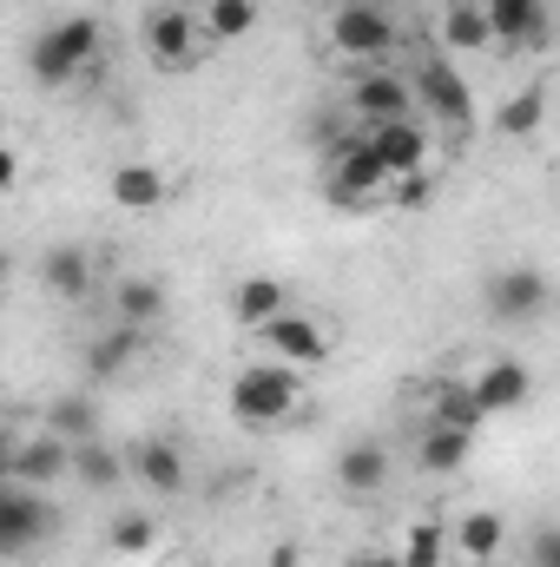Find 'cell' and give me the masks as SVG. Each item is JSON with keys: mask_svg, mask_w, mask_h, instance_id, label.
I'll list each match as a JSON object with an SVG mask.
<instances>
[{"mask_svg": "<svg viewBox=\"0 0 560 567\" xmlns=\"http://www.w3.org/2000/svg\"><path fill=\"white\" fill-rule=\"evenodd\" d=\"M106 192H113V205H120V212H158L172 185H165V172H158V165L133 158V165H120V172L106 178Z\"/></svg>", "mask_w": 560, "mask_h": 567, "instance_id": "cell-21", "label": "cell"}, {"mask_svg": "<svg viewBox=\"0 0 560 567\" xmlns=\"http://www.w3.org/2000/svg\"><path fill=\"white\" fill-rule=\"evenodd\" d=\"M106 548H113V555H152V548H158V522L139 515V508L113 515V522H106Z\"/></svg>", "mask_w": 560, "mask_h": 567, "instance_id": "cell-31", "label": "cell"}, {"mask_svg": "<svg viewBox=\"0 0 560 567\" xmlns=\"http://www.w3.org/2000/svg\"><path fill=\"white\" fill-rule=\"evenodd\" d=\"M297 410H303V370H297V363L265 357V363H245V370L231 377V416L245 429H278V423H290Z\"/></svg>", "mask_w": 560, "mask_h": 567, "instance_id": "cell-1", "label": "cell"}, {"mask_svg": "<svg viewBox=\"0 0 560 567\" xmlns=\"http://www.w3.org/2000/svg\"><path fill=\"white\" fill-rule=\"evenodd\" d=\"M475 390H481L488 416H508V410H521V403L535 396V370H528V363H515V357H495V363H481V370H475Z\"/></svg>", "mask_w": 560, "mask_h": 567, "instance_id": "cell-16", "label": "cell"}, {"mask_svg": "<svg viewBox=\"0 0 560 567\" xmlns=\"http://www.w3.org/2000/svg\"><path fill=\"white\" fill-rule=\"evenodd\" d=\"M455 567H488V561H455Z\"/></svg>", "mask_w": 560, "mask_h": 567, "instance_id": "cell-38", "label": "cell"}, {"mask_svg": "<svg viewBox=\"0 0 560 567\" xmlns=\"http://www.w3.org/2000/svg\"><path fill=\"white\" fill-rule=\"evenodd\" d=\"M100 20L93 13H73V20H60V27H46L40 40H33V73L46 80V86H66V80H80V73H93V60H100Z\"/></svg>", "mask_w": 560, "mask_h": 567, "instance_id": "cell-3", "label": "cell"}, {"mask_svg": "<svg viewBox=\"0 0 560 567\" xmlns=\"http://www.w3.org/2000/svg\"><path fill=\"white\" fill-rule=\"evenodd\" d=\"M383 482H390V442H343V455H336V488H343L350 502H370V495H383Z\"/></svg>", "mask_w": 560, "mask_h": 567, "instance_id": "cell-15", "label": "cell"}, {"mask_svg": "<svg viewBox=\"0 0 560 567\" xmlns=\"http://www.w3.org/2000/svg\"><path fill=\"white\" fill-rule=\"evenodd\" d=\"M53 528H60V515H53L46 488H20V482L0 488V555L20 561V555H33Z\"/></svg>", "mask_w": 560, "mask_h": 567, "instance_id": "cell-8", "label": "cell"}, {"mask_svg": "<svg viewBox=\"0 0 560 567\" xmlns=\"http://www.w3.org/2000/svg\"><path fill=\"white\" fill-rule=\"evenodd\" d=\"M271 567H303V555H297V542H278V548H271Z\"/></svg>", "mask_w": 560, "mask_h": 567, "instance_id": "cell-35", "label": "cell"}, {"mask_svg": "<svg viewBox=\"0 0 560 567\" xmlns=\"http://www.w3.org/2000/svg\"><path fill=\"white\" fill-rule=\"evenodd\" d=\"M535 567H560V528L535 535Z\"/></svg>", "mask_w": 560, "mask_h": 567, "instance_id": "cell-33", "label": "cell"}, {"mask_svg": "<svg viewBox=\"0 0 560 567\" xmlns=\"http://www.w3.org/2000/svg\"><path fill=\"white\" fill-rule=\"evenodd\" d=\"M416 100H422V120H435V126H448V133H475L468 80H462L442 53H422L416 60Z\"/></svg>", "mask_w": 560, "mask_h": 567, "instance_id": "cell-5", "label": "cell"}, {"mask_svg": "<svg viewBox=\"0 0 560 567\" xmlns=\"http://www.w3.org/2000/svg\"><path fill=\"white\" fill-rule=\"evenodd\" d=\"M330 47H336L343 60H356V66H383L390 47H396L390 7H376V0H343L336 20H330Z\"/></svg>", "mask_w": 560, "mask_h": 567, "instance_id": "cell-4", "label": "cell"}, {"mask_svg": "<svg viewBox=\"0 0 560 567\" xmlns=\"http://www.w3.org/2000/svg\"><path fill=\"white\" fill-rule=\"evenodd\" d=\"M126 475H133V462H126L120 449H106V442H80V449H73V482H80V488L106 495V488H120Z\"/></svg>", "mask_w": 560, "mask_h": 567, "instance_id": "cell-23", "label": "cell"}, {"mask_svg": "<svg viewBox=\"0 0 560 567\" xmlns=\"http://www.w3.org/2000/svg\"><path fill=\"white\" fill-rule=\"evenodd\" d=\"M422 396H428L435 423H455V429H468V435H481V423H488V403H481L475 377H435V383H422Z\"/></svg>", "mask_w": 560, "mask_h": 567, "instance_id": "cell-14", "label": "cell"}, {"mask_svg": "<svg viewBox=\"0 0 560 567\" xmlns=\"http://www.w3.org/2000/svg\"><path fill=\"white\" fill-rule=\"evenodd\" d=\"M435 33H442L448 53H488V47H495V20H488L481 0H448Z\"/></svg>", "mask_w": 560, "mask_h": 567, "instance_id": "cell-20", "label": "cell"}, {"mask_svg": "<svg viewBox=\"0 0 560 567\" xmlns=\"http://www.w3.org/2000/svg\"><path fill=\"white\" fill-rule=\"evenodd\" d=\"M73 449H80V442H60L53 429H40V435H13L0 475L20 482V488H60V482H73Z\"/></svg>", "mask_w": 560, "mask_h": 567, "instance_id": "cell-7", "label": "cell"}, {"mask_svg": "<svg viewBox=\"0 0 560 567\" xmlns=\"http://www.w3.org/2000/svg\"><path fill=\"white\" fill-rule=\"evenodd\" d=\"M205 33H211V47L218 40H245L251 27H258V0H205Z\"/></svg>", "mask_w": 560, "mask_h": 567, "instance_id": "cell-29", "label": "cell"}, {"mask_svg": "<svg viewBox=\"0 0 560 567\" xmlns=\"http://www.w3.org/2000/svg\"><path fill=\"white\" fill-rule=\"evenodd\" d=\"M448 548H455V535H448L442 522H409V528H403V555H396V561H403V567H442Z\"/></svg>", "mask_w": 560, "mask_h": 567, "instance_id": "cell-30", "label": "cell"}, {"mask_svg": "<svg viewBox=\"0 0 560 567\" xmlns=\"http://www.w3.org/2000/svg\"><path fill=\"white\" fill-rule=\"evenodd\" d=\"M370 140H376V152L390 158V172L403 178V172H428V152H435V140H428V126L422 120H396V126H363Z\"/></svg>", "mask_w": 560, "mask_h": 567, "instance_id": "cell-19", "label": "cell"}, {"mask_svg": "<svg viewBox=\"0 0 560 567\" xmlns=\"http://www.w3.org/2000/svg\"><path fill=\"white\" fill-rule=\"evenodd\" d=\"M40 284H46L60 303H86L93 284H100V258H93L86 245H53V251L40 258Z\"/></svg>", "mask_w": 560, "mask_h": 567, "instance_id": "cell-13", "label": "cell"}, {"mask_svg": "<svg viewBox=\"0 0 560 567\" xmlns=\"http://www.w3.org/2000/svg\"><path fill=\"white\" fill-rule=\"evenodd\" d=\"M126 462H133V475H139L152 495H185V482H191L185 449H178V442H165V435H139V442L126 449Z\"/></svg>", "mask_w": 560, "mask_h": 567, "instance_id": "cell-12", "label": "cell"}, {"mask_svg": "<svg viewBox=\"0 0 560 567\" xmlns=\"http://www.w3.org/2000/svg\"><path fill=\"white\" fill-rule=\"evenodd\" d=\"M363 567H403V561H363Z\"/></svg>", "mask_w": 560, "mask_h": 567, "instance_id": "cell-37", "label": "cell"}, {"mask_svg": "<svg viewBox=\"0 0 560 567\" xmlns=\"http://www.w3.org/2000/svg\"><path fill=\"white\" fill-rule=\"evenodd\" d=\"M290 303H283V284L278 278H245L231 290V317L245 323V330H265L271 317H283Z\"/></svg>", "mask_w": 560, "mask_h": 567, "instance_id": "cell-27", "label": "cell"}, {"mask_svg": "<svg viewBox=\"0 0 560 567\" xmlns=\"http://www.w3.org/2000/svg\"><path fill=\"white\" fill-rule=\"evenodd\" d=\"M258 337H265V350H271L278 363H297V370H310V363H323V357H330V330H323L317 317H303V310L271 317Z\"/></svg>", "mask_w": 560, "mask_h": 567, "instance_id": "cell-11", "label": "cell"}, {"mask_svg": "<svg viewBox=\"0 0 560 567\" xmlns=\"http://www.w3.org/2000/svg\"><path fill=\"white\" fill-rule=\"evenodd\" d=\"M165 303H172V297H165V284L158 278H120L113 284V317H120V323L152 330V323L165 317Z\"/></svg>", "mask_w": 560, "mask_h": 567, "instance_id": "cell-25", "label": "cell"}, {"mask_svg": "<svg viewBox=\"0 0 560 567\" xmlns=\"http://www.w3.org/2000/svg\"><path fill=\"white\" fill-rule=\"evenodd\" d=\"M481 303H488L495 323H528V317L548 310V278L528 271V265H508V271H495L481 284Z\"/></svg>", "mask_w": 560, "mask_h": 567, "instance_id": "cell-10", "label": "cell"}, {"mask_svg": "<svg viewBox=\"0 0 560 567\" xmlns=\"http://www.w3.org/2000/svg\"><path fill=\"white\" fill-rule=\"evenodd\" d=\"M350 113L356 126H396V120H416V80L409 73H390V66H363L356 86H350Z\"/></svg>", "mask_w": 560, "mask_h": 567, "instance_id": "cell-6", "label": "cell"}, {"mask_svg": "<svg viewBox=\"0 0 560 567\" xmlns=\"http://www.w3.org/2000/svg\"><path fill=\"white\" fill-rule=\"evenodd\" d=\"M428 198H435L428 172H403V178H396V192H390V205H403V212H422Z\"/></svg>", "mask_w": 560, "mask_h": 567, "instance_id": "cell-32", "label": "cell"}, {"mask_svg": "<svg viewBox=\"0 0 560 567\" xmlns=\"http://www.w3.org/2000/svg\"><path fill=\"white\" fill-rule=\"evenodd\" d=\"M468 455H475V435L468 429H455V423H422L416 435V462H422V475H462L468 468Z\"/></svg>", "mask_w": 560, "mask_h": 567, "instance_id": "cell-17", "label": "cell"}, {"mask_svg": "<svg viewBox=\"0 0 560 567\" xmlns=\"http://www.w3.org/2000/svg\"><path fill=\"white\" fill-rule=\"evenodd\" d=\"M390 192H396V172L363 126L330 145V198L336 205H390Z\"/></svg>", "mask_w": 560, "mask_h": 567, "instance_id": "cell-2", "label": "cell"}, {"mask_svg": "<svg viewBox=\"0 0 560 567\" xmlns=\"http://www.w3.org/2000/svg\"><path fill=\"white\" fill-rule=\"evenodd\" d=\"M501 542H508V522H501L495 508H468V515L455 522V555H462V561H495Z\"/></svg>", "mask_w": 560, "mask_h": 567, "instance_id": "cell-24", "label": "cell"}, {"mask_svg": "<svg viewBox=\"0 0 560 567\" xmlns=\"http://www.w3.org/2000/svg\"><path fill=\"white\" fill-rule=\"evenodd\" d=\"M139 350H145V330H139V323H113L106 337H93V343H86V377H93V383H113V377H120Z\"/></svg>", "mask_w": 560, "mask_h": 567, "instance_id": "cell-22", "label": "cell"}, {"mask_svg": "<svg viewBox=\"0 0 560 567\" xmlns=\"http://www.w3.org/2000/svg\"><path fill=\"white\" fill-rule=\"evenodd\" d=\"M205 20L191 13V7H152L145 13V53L158 60V66H191L198 53H205Z\"/></svg>", "mask_w": 560, "mask_h": 567, "instance_id": "cell-9", "label": "cell"}, {"mask_svg": "<svg viewBox=\"0 0 560 567\" xmlns=\"http://www.w3.org/2000/svg\"><path fill=\"white\" fill-rule=\"evenodd\" d=\"M495 20V47H541L548 40V0H481Z\"/></svg>", "mask_w": 560, "mask_h": 567, "instance_id": "cell-18", "label": "cell"}, {"mask_svg": "<svg viewBox=\"0 0 560 567\" xmlns=\"http://www.w3.org/2000/svg\"><path fill=\"white\" fill-rule=\"evenodd\" d=\"M0 185H20V152H13V145L0 152Z\"/></svg>", "mask_w": 560, "mask_h": 567, "instance_id": "cell-34", "label": "cell"}, {"mask_svg": "<svg viewBox=\"0 0 560 567\" xmlns=\"http://www.w3.org/2000/svg\"><path fill=\"white\" fill-rule=\"evenodd\" d=\"M152 567H191V561H152Z\"/></svg>", "mask_w": 560, "mask_h": 567, "instance_id": "cell-36", "label": "cell"}, {"mask_svg": "<svg viewBox=\"0 0 560 567\" xmlns=\"http://www.w3.org/2000/svg\"><path fill=\"white\" fill-rule=\"evenodd\" d=\"M40 429H53L60 442H100V410H93V396L66 390V396H53V403H46Z\"/></svg>", "mask_w": 560, "mask_h": 567, "instance_id": "cell-26", "label": "cell"}, {"mask_svg": "<svg viewBox=\"0 0 560 567\" xmlns=\"http://www.w3.org/2000/svg\"><path fill=\"white\" fill-rule=\"evenodd\" d=\"M303 7H317V0H303Z\"/></svg>", "mask_w": 560, "mask_h": 567, "instance_id": "cell-39", "label": "cell"}, {"mask_svg": "<svg viewBox=\"0 0 560 567\" xmlns=\"http://www.w3.org/2000/svg\"><path fill=\"white\" fill-rule=\"evenodd\" d=\"M541 120H548V86H521L515 100H501L495 133L501 140H528V133H541Z\"/></svg>", "mask_w": 560, "mask_h": 567, "instance_id": "cell-28", "label": "cell"}]
</instances>
